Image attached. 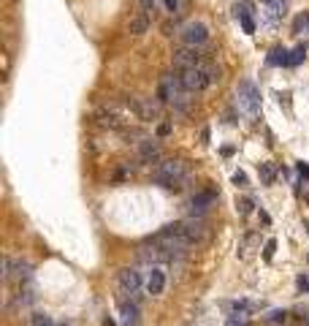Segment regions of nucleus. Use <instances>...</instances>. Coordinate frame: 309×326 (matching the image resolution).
I'll return each instance as SVG.
<instances>
[{
    "label": "nucleus",
    "instance_id": "1",
    "mask_svg": "<svg viewBox=\"0 0 309 326\" xmlns=\"http://www.w3.org/2000/svg\"><path fill=\"white\" fill-rule=\"evenodd\" d=\"M190 177V166L179 158H171V161H163L152 169V179L158 185H163L166 190H182V185Z\"/></svg>",
    "mask_w": 309,
    "mask_h": 326
},
{
    "label": "nucleus",
    "instance_id": "2",
    "mask_svg": "<svg viewBox=\"0 0 309 326\" xmlns=\"http://www.w3.org/2000/svg\"><path fill=\"white\" fill-rule=\"evenodd\" d=\"M146 242L163 248L166 253H171V256H182V253H187V248H193V242L185 237V231H182V223L166 226V229L158 231V234H152Z\"/></svg>",
    "mask_w": 309,
    "mask_h": 326
},
{
    "label": "nucleus",
    "instance_id": "3",
    "mask_svg": "<svg viewBox=\"0 0 309 326\" xmlns=\"http://www.w3.org/2000/svg\"><path fill=\"white\" fill-rule=\"evenodd\" d=\"M117 288H119V299H138V291H141V272L138 269H119L117 275Z\"/></svg>",
    "mask_w": 309,
    "mask_h": 326
},
{
    "label": "nucleus",
    "instance_id": "4",
    "mask_svg": "<svg viewBox=\"0 0 309 326\" xmlns=\"http://www.w3.org/2000/svg\"><path fill=\"white\" fill-rule=\"evenodd\" d=\"M33 267L22 258H3V277L6 280H14V283H25L30 280Z\"/></svg>",
    "mask_w": 309,
    "mask_h": 326
},
{
    "label": "nucleus",
    "instance_id": "5",
    "mask_svg": "<svg viewBox=\"0 0 309 326\" xmlns=\"http://www.w3.org/2000/svg\"><path fill=\"white\" fill-rule=\"evenodd\" d=\"M236 95H239V106L247 112V115H255V112L260 109V92H258V87H255L252 82H247V79H244V82L239 84Z\"/></svg>",
    "mask_w": 309,
    "mask_h": 326
},
{
    "label": "nucleus",
    "instance_id": "6",
    "mask_svg": "<svg viewBox=\"0 0 309 326\" xmlns=\"http://www.w3.org/2000/svg\"><path fill=\"white\" fill-rule=\"evenodd\" d=\"M214 204H217V193H214L212 188L198 190L196 196L190 198V218H204L206 212L214 207Z\"/></svg>",
    "mask_w": 309,
    "mask_h": 326
},
{
    "label": "nucleus",
    "instance_id": "7",
    "mask_svg": "<svg viewBox=\"0 0 309 326\" xmlns=\"http://www.w3.org/2000/svg\"><path fill=\"white\" fill-rule=\"evenodd\" d=\"M179 79H182L187 92H198V90L209 87V79H206L204 68H185V71H179Z\"/></svg>",
    "mask_w": 309,
    "mask_h": 326
},
{
    "label": "nucleus",
    "instance_id": "8",
    "mask_svg": "<svg viewBox=\"0 0 309 326\" xmlns=\"http://www.w3.org/2000/svg\"><path fill=\"white\" fill-rule=\"evenodd\" d=\"M182 41L187 46H201L209 41V28H206L204 22H190L182 28Z\"/></svg>",
    "mask_w": 309,
    "mask_h": 326
},
{
    "label": "nucleus",
    "instance_id": "9",
    "mask_svg": "<svg viewBox=\"0 0 309 326\" xmlns=\"http://www.w3.org/2000/svg\"><path fill=\"white\" fill-rule=\"evenodd\" d=\"M182 231L193 245L204 242V239L209 237V226L204 223V218H187V221H182Z\"/></svg>",
    "mask_w": 309,
    "mask_h": 326
},
{
    "label": "nucleus",
    "instance_id": "10",
    "mask_svg": "<svg viewBox=\"0 0 309 326\" xmlns=\"http://www.w3.org/2000/svg\"><path fill=\"white\" fill-rule=\"evenodd\" d=\"M174 65H177L179 71H185V68H201V65H204V57L196 52V46H190V49L174 52Z\"/></svg>",
    "mask_w": 309,
    "mask_h": 326
},
{
    "label": "nucleus",
    "instance_id": "11",
    "mask_svg": "<svg viewBox=\"0 0 309 326\" xmlns=\"http://www.w3.org/2000/svg\"><path fill=\"white\" fill-rule=\"evenodd\" d=\"M119 323L138 326V304L133 299H119Z\"/></svg>",
    "mask_w": 309,
    "mask_h": 326
},
{
    "label": "nucleus",
    "instance_id": "12",
    "mask_svg": "<svg viewBox=\"0 0 309 326\" xmlns=\"http://www.w3.org/2000/svg\"><path fill=\"white\" fill-rule=\"evenodd\" d=\"M160 144L158 142H152V139H144V142L138 144V161L141 163H154V161H160Z\"/></svg>",
    "mask_w": 309,
    "mask_h": 326
},
{
    "label": "nucleus",
    "instance_id": "13",
    "mask_svg": "<svg viewBox=\"0 0 309 326\" xmlns=\"http://www.w3.org/2000/svg\"><path fill=\"white\" fill-rule=\"evenodd\" d=\"M163 288H166V272L160 267H152L149 277H146V291H149L152 296H158V294H163Z\"/></svg>",
    "mask_w": 309,
    "mask_h": 326
},
{
    "label": "nucleus",
    "instance_id": "14",
    "mask_svg": "<svg viewBox=\"0 0 309 326\" xmlns=\"http://www.w3.org/2000/svg\"><path fill=\"white\" fill-rule=\"evenodd\" d=\"M130 106L136 109V115L141 120H158L160 117V103H154V101H130Z\"/></svg>",
    "mask_w": 309,
    "mask_h": 326
},
{
    "label": "nucleus",
    "instance_id": "15",
    "mask_svg": "<svg viewBox=\"0 0 309 326\" xmlns=\"http://www.w3.org/2000/svg\"><path fill=\"white\" fill-rule=\"evenodd\" d=\"M127 30H130L133 36H144V33L149 30V17H146V14L133 17V19H130V25H127Z\"/></svg>",
    "mask_w": 309,
    "mask_h": 326
},
{
    "label": "nucleus",
    "instance_id": "16",
    "mask_svg": "<svg viewBox=\"0 0 309 326\" xmlns=\"http://www.w3.org/2000/svg\"><path fill=\"white\" fill-rule=\"evenodd\" d=\"M287 52L282 49V46H277V49H271V55H268V65H287Z\"/></svg>",
    "mask_w": 309,
    "mask_h": 326
},
{
    "label": "nucleus",
    "instance_id": "17",
    "mask_svg": "<svg viewBox=\"0 0 309 326\" xmlns=\"http://www.w3.org/2000/svg\"><path fill=\"white\" fill-rule=\"evenodd\" d=\"M201 68H204V74H206V79H209V84H214V82H220V68L214 63H209V60H204V65H201Z\"/></svg>",
    "mask_w": 309,
    "mask_h": 326
},
{
    "label": "nucleus",
    "instance_id": "18",
    "mask_svg": "<svg viewBox=\"0 0 309 326\" xmlns=\"http://www.w3.org/2000/svg\"><path fill=\"white\" fill-rule=\"evenodd\" d=\"M30 326H55V321H52L46 312H33V315H30Z\"/></svg>",
    "mask_w": 309,
    "mask_h": 326
},
{
    "label": "nucleus",
    "instance_id": "19",
    "mask_svg": "<svg viewBox=\"0 0 309 326\" xmlns=\"http://www.w3.org/2000/svg\"><path fill=\"white\" fill-rule=\"evenodd\" d=\"M263 321H266V323H285V321H287V312H285V310H271V312L263 318Z\"/></svg>",
    "mask_w": 309,
    "mask_h": 326
},
{
    "label": "nucleus",
    "instance_id": "20",
    "mask_svg": "<svg viewBox=\"0 0 309 326\" xmlns=\"http://www.w3.org/2000/svg\"><path fill=\"white\" fill-rule=\"evenodd\" d=\"M260 179H263V185L274 182V166L271 163H260Z\"/></svg>",
    "mask_w": 309,
    "mask_h": 326
},
{
    "label": "nucleus",
    "instance_id": "21",
    "mask_svg": "<svg viewBox=\"0 0 309 326\" xmlns=\"http://www.w3.org/2000/svg\"><path fill=\"white\" fill-rule=\"evenodd\" d=\"M233 11H236V17H250L252 14V6H250V0H239L236 6H233Z\"/></svg>",
    "mask_w": 309,
    "mask_h": 326
},
{
    "label": "nucleus",
    "instance_id": "22",
    "mask_svg": "<svg viewBox=\"0 0 309 326\" xmlns=\"http://www.w3.org/2000/svg\"><path fill=\"white\" fill-rule=\"evenodd\" d=\"M304 57H306V49H304V46H295V49L290 52V60H287V65H298Z\"/></svg>",
    "mask_w": 309,
    "mask_h": 326
},
{
    "label": "nucleus",
    "instance_id": "23",
    "mask_svg": "<svg viewBox=\"0 0 309 326\" xmlns=\"http://www.w3.org/2000/svg\"><path fill=\"white\" fill-rule=\"evenodd\" d=\"M236 209L241 212V215H250V209H252V201H250V198H241V201H236Z\"/></svg>",
    "mask_w": 309,
    "mask_h": 326
},
{
    "label": "nucleus",
    "instance_id": "24",
    "mask_svg": "<svg viewBox=\"0 0 309 326\" xmlns=\"http://www.w3.org/2000/svg\"><path fill=\"white\" fill-rule=\"evenodd\" d=\"M239 22H241V28H244V33H255V22H252V17H241Z\"/></svg>",
    "mask_w": 309,
    "mask_h": 326
},
{
    "label": "nucleus",
    "instance_id": "25",
    "mask_svg": "<svg viewBox=\"0 0 309 326\" xmlns=\"http://www.w3.org/2000/svg\"><path fill=\"white\" fill-rule=\"evenodd\" d=\"M274 248H277V242H274V239H268V242H266V250H263V256H266V258H271V256H274Z\"/></svg>",
    "mask_w": 309,
    "mask_h": 326
},
{
    "label": "nucleus",
    "instance_id": "26",
    "mask_svg": "<svg viewBox=\"0 0 309 326\" xmlns=\"http://www.w3.org/2000/svg\"><path fill=\"white\" fill-rule=\"evenodd\" d=\"M233 182H236L239 188H247V177L241 174V171H236V174H233Z\"/></svg>",
    "mask_w": 309,
    "mask_h": 326
},
{
    "label": "nucleus",
    "instance_id": "27",
    "mask_svg": "<svg viewBox=\"0 0 309 326\" xmlns=\"http://www.w3.org/2000/svg\"><path fill=\"white\" fill-rule=\"evenodd\" d=\"M298 288L301 291H309V277H304V275L298 277Z\"/></svg>",
    "mask_w": 309,
    "mask_h": 326
},
{
    "label": "nucleus",
    "instance_id": "28",
    "mask_svg": "<svg viewBox=\"0 0 309 326\" xmlns=\"http://www.w3.org/2000/svg\"><path fill=\"white\" fill-rule=\"evenodd\" d=\"M158 134H160V136H169V134H171V125H169V123H163V125L158 128Z\"/></svg>",
    "mask_w": 309,
    "mask_h": 326
},
{
    "label": "nucleus",
    "instance_id": "29",
    "mask_svg": "<svg viewBox=\"0 0 309 326\" xmlns=\"http://www.w3.org/2000/svg\"><path fill=\"white\" fill-rule=\"evenodd\" d=\"M177 6H179V0H166V9L169 11H177Z\"/></svg>",
    "mask_w": 309,
    "mask_h": 326
},
{
    "label": "nucleus",
    "instance_id": "30",
    "mask_svg": "<svg viewBox=\"0 0 309 326\" xmlns=\"http://www.w3.org/2000/svg\"><path fill=\"white\" fill-rule=\"evenodd\" d=\"M298 171H301L304 177H309V163H298Z\"/></svg>",
    "mask_w": 309,
    "mask_h": 326
},
{
    "label": "nucleus",
    "instance_id": "31",
    "mask_svg": "<svg viewBox=\"0 0 309 326\" xmlns=\"http://www.w3.org/2000/svg\"><path fill=\"white\" fill-rule=\"evenodd\" d=\"M152 3H154V0H141V6H144V9H152Z\"/></svg>",
    "mask_w": 309,
    "mask_h": 326
},
{
    "label": "nucleus",
    "instance_id": "32",
    "mask_svg": "<svg viewBox=\"0 0 309 326\" xmlns=\"http://www.w3.org/2000/svg\"><path fill=\"white\" fill-rule=\"evenodd\" d=\"M103 326H114V321H109V318H106V323Z\"/></svg>",
    "mask_w": 309,
    "mask_h": 326
},
{
    "label": "nucleus",
    "instance_id": "33",
    "mask_svg": "<svg viewBox=\"0 0 309 326\" xmlns=\"http://www.w3.org/2000/svg\"><path fill=\"white\" fill-rule=\"evenodd\" d=\"M306 201H309V198H306Z\"/></svg>",
    "mask_w": 309,
    "mask_h": 326
}]
</instances>
